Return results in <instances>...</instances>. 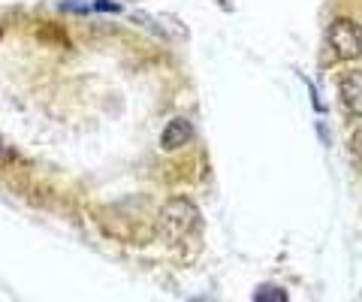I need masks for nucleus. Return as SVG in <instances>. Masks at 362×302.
Wrapping results in <instances>:
<instances>
[{
    "mask_svg": "<svg viewBox=\"0 0 362 302\" xmlns=\"http://www.w3.org/2000/svg\"><path fill=\"white\" fill-rule=\"evenodd\" d=\"M160 227L166 230V236L173 239H185L190 233H197L199 227V211L197 206L185 197H175L160 209Z\"/></svg>",
    "mask_w": 362,
    "mask_h": 302,
    "instance_id": "nucleus-1",
    "label": "nucleus"
},
{
    "mask_svg": "<svg viewBox=\"0 0 362 302\" xmlns=\"http://www.w3.org/2000/svg\"><path fill=\"white\" fill-rule=\"evenodd\" d=\"M329 46L338 61H354L362 54V28L350 18H335L329 25Z\"/></svg>",
    "mask_w": 362,
    "mask_h": 302,
    "instance_id": "nucleus-2",
    "label": "nucleus"
},
{
    "mask_svg": "<svg viewBox=\"0 0 362 302\" xmlns=\"http://www.w3.org/2000/svg\"><path fill=\"white\" fill-rule=\"evenodd\" d=\"M190 139H194V127H190V121L175 118V121H169L166 124L163 137H160V145L169 149V151H175V149H181V145H187Z\"/></svg>",
    "mask_w": 362,
    "mask_h": 302,
    "instance_id": "nucleus-3",
    "label": "nucleus"
},
{
    "mask_svg": "<svg viewBox=\"0 0 362 302\" xmlns=\"http://www.w3.org/2000/svg\"><path fill=\"white\" fill-rule=\"evenodd\" d=\"M341 97H344L347 109L362 112V76L359 73H350L347 79L341 82Z\"/></svg>",
    "mask_w": 362,
    "mask_h": 302,
    "instance_id": "nucleus-4",
    "label": "nucleus"
},
{
    "mask_svg": "<svg viewBox=\"0 0 362 302\" xmlns=\"http://www.w3.org/2000/svg\"><path fill=\"white\" fill-rule=\"evenodd\" d=\"M266 296L284 299V290H278V287H263V290H257V299H266Z\"/></svg>",
    "mask_w": 362,
    "mask_h": 302,
    "instance_id": "nucleus-5",
    "label": "nucleus"
},
{
    "mask_svg": "<svg viewBox=\"0 0 362 302\" xmlns=\"http://www.w3.org/2000/svg\"><path fill=\"white\" fill-rule=\"evenodd\" d=\"M350 151H354L356 158L362 161V130H356V133H354V139H350Z\"/></svg>",
    "mask_w": 362,
    "mask_h": 302,
    "instance_id": "nucleus-6",
    "label": "nucleus"
},
{
    "mask_svg": "<svg viewBox=\"0 0 362 302\" xmlns=\"http://www.w3.org/2000/svg\"><path fill=\"white\" fill-rule=\"evenodd\" d=\"M6 161V149H4V145H0V163H4Z\"/></svg>",
    "mask_w": 362,
    "mask_h": 302,
    "instance_id": "nucleus-7",
    "label": "nucleus"
}]
</instances>
